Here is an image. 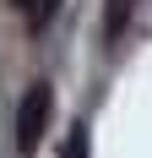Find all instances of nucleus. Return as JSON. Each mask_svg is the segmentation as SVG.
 <instances>
[{
    "label": "nucleus",
    "instance_id": "5",
    "mask_svg": "<svg viewBox=\"0 0 152 158\" xmlns=\"http://www.w3.org/2000/svg\"><path fill=\"white\" fill-rule=\"evenodd\" d=\"M11 6H16V11H27V6H33V0H11Z\"/></svg>",
    "mask_w": 152,
    "mask_h": 158
},
{
    "label": "nucleus",
    "instance_id": "1",
    "mask_svg": "<svg viewBox=\"0 0 152 158\" xmlns=\"http://www.w3.org/2000/svg\"><path fill=\"white\" fill-rule=\"evenodd\" d=\"M49 109H54V87L49 82H33L27 93H22V104H16V147L22 153H38L44 126H49Z\"/></svg>",
    "mask_w": 152,
    "mask_h": 158
},
{
    "label": "nucleus",
    "instance_id": "3",
    "mask_svg": "<svg viewBox=\"0 0 152 158\" xmlns=\"http://www.w3.org/2000/svg\"><path fill=\"white\" fill-rule=\"evenodd\" d=\"M60 158H87V126H71V142H65Z\"/></svg>",
    "mask_w": 152,
    "mask_h": 158
},
{
    "label": "nucleus",
    "instance_id": "2",
    "mask_svg": "<svg viewBox=\"0 0 152 158\" xmlns=\"http://www.w3.org/2000/svg\"><path fill=\"white\" fill-rule=\"evenodd\" d=\"M125 16H130V0H109V11H103V33H109V38H120Z\"/></svg>",
    "mask_w": 152,
    "mask_h": 158
},
{
    "label": "nucleus",
    "instance_id": "4",
    "mask_svg": "<svg viewBox=\"0 0 152 158\" xmlns=\"http://www.w3.org/2000/svg\"><path fill=\"white\" fill-rule=\"evenodd\" d=\"M54 6H60V0H33V6H27V16L38 22V27H44L49 16H54Z\"/></svg>",
    "mask_w": 152,
    "mask_h": 158
}]
</instances>
